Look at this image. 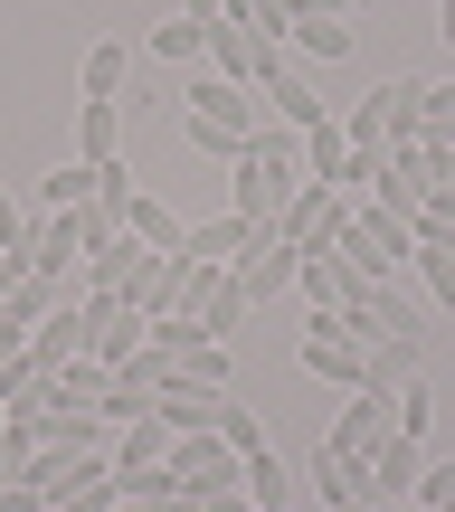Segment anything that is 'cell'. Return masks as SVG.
Listing matches in <instances>:
<instances>
[{
    "label": "cell",
    "mask_w": 455,
    "mask_h": 512,
    "mask_svg": "<svg viewBox=\"0 0 455 512\" xmlns=\"http://www.w3.org/2000/svg\"><path fill=\"white\" fill-rule=\"evenodd\" d=\"M332 256H342L361 285H389L399 266H418V228L399 219V209H380V200H361L342 219V238H332Z\"/></svg>",
    "instance_id": "1"
},
{
    "label": "cell",
    "mask_w": 455,
    "mask_h": 512,
    "mask_svg": "<svg viewBox=\"0 0 455 512\" xmlns=\"http://www.w3.org/2000/svg\"><path fill=\"white\" fill-rule=\"evenodd\" d=\"M76 323H86V361H105V370H124L133 351L152 342V313L133 304V294H114V285H86V294H76Z\"/></svg>",
    "instance_id": "2"
},
{
    "label": "cell",
    "mask_w": 455,
    "mask_h": 512,
    "mask_svg": "<svg viewBox=\"0 0 455 512\" xmlns=\"http://www.w3.org/2000/svg\"><path fill=\"white\" fill-rule=\"evenodd\" d=\"M342 219H351V190H332V181H294V200L275 209V238H285L294 256H332Z\"/></svg>",
    "instance_id": "3"
},
{
    "label": "cell",
    "mask_w": 455,
    "mask_h": 512,
    "mask_svg": "<svg viewBox=\"0 0 455 512\" xmlns=\"http://www.w3.org/2000/svg\"><path fill=\"white\" fill-rule=\"evenodd\" d=\"M237 475H247V456L219 437V427H200V437H171V484L190 494H237Z\"/></svg>",
    "instance_id": "4"
},
{
    "label": "cell",
    "mask_w": 455,
    "mask_h": 512,
    "mask_svg": "<svg viewBox=\"0 0 455 512\" xmlns=\"http://www.w3.org/2000/svg\"><path fill=\"white\" fill-rule=\"evenodd\" d=\"M181 313H200L209 342H237L247 313H256V294L237 285V266H190V304H181Z\"/></svg>",
    "instance_id": "5"
},
{
    "label": "cell",
    "mask_w": 455,
    "mask_h": 512,
    "mask_svg": "<svg viewBox=\"0 0 455 512\" xmlns=\"http://www.w3.org/2000/svg\"><path fill=\"white\" fill-rule=\"evenodd\" d=\"M304 370H313V380H332V389H361L370 351L342 332V313H323V304H313V313H304Z\"/></svg>",
    "instance_id": "6"
},
{
    "label": "cell",
    "mask_w": 455,
    "mask_h": 512,
    "mask_svg": "<svg viewBox=\"0 0 455 512\" xmlns=\"http://www.w3.org/2000/svg\"><path fill=\"white\" fill-rule=\"evenodd\" d=\"M219 408H228V389H200V380H181V370H162V380H152V418H162L171 437L219 427Z\"/></svg>",
    "instance_id": "7"
},
{
    "label": "cell",
    "mask_w": 455,
    "mask_h": 512,
    "mask_svg": "<svg viewBox=\"0 0 455 512\" xmlns=\"http://www.w3.org/2000/svg\"><path fill=\"white\" fill-rule=\"evenodd\" d=\"M389 408H399V389H351V408H342V427H332V446L370 465L389 437H399V418H389Z\"/></svg>",
    "instance_id": "8"
},
{
    "label": "cell",
    "mask_w": 455,
    "mask_h": 512,
    "mask_svg": "<svg viewBox=\"0 0 455 512\" xmlns=\"http://www.w3.org/2000/svg\"><path fill=\"white\" fill-rule=\"evenodd\" d=\"M304 484H313V494H323L332 512H361V503H380L370 465H361V456H342V446H313V456H304Z\"/></svg>",
    "instance_id": "9"
},
{
    "label": "cell",
    "mask_w": 455,
    "mask_h": 512,
    "mask_svg": "<svg viewBox=\"0 0 455 512\" xmlns=\"http://www.w3.org/2000/svg\"><path fill=\"white\" fill-rule=\"evenodd\" d=\"M294 275H304V256L275 238V228H256V238H247V256H237V285H247L256 304H275V294H294Z\"/></svg>",
    "instance_id": "10"
},
{
    "label": "cell",
    "mask_w": 455,
    "mask_h": 512,
    "mask_svg": "<svg viewBox=\"0 0 455 512\" xmlns=\"http://www.w3.org/2000/svg\"><path fill=\"white\" fill-rule=\"evenodd\" d=\"M342 332L370 351V342H389V332H427V323H418V304H399L389 285H361V294L342 304Z\"/></svg>",
    "instance_id": "11"
},
{
    "label": "cell",
    "mask_w": 455,
    "mask_h": 512,
    "mask_svg": "<svg viewBox=\"0 0 455 512\" xmlns=\"http://www.w3.org/2000/svg\"><path fill=\"white\" fill-rule=\"evenodd\" d=\"M124 86H133V48L124 38H95V48L76 57V95H86V105H124Z\"/></svg>",
    "instance_id": "12"
},
{
    "label": "cell",
    "mask_w": 455,
    "mask_h": 512,
    "mask_svg": "<svg viewBox=\"0 0 455 512\" xmlns=\"http://www.w3.org/2000/svg\"><path fill=\"white\" fill-rule=\"evenodd\" d=\"M124 294H133L143 313H181V304H190V256H143V266L124 275Z\"/></svg>",
    "instance_id": "13"
},
{
    "label": "cell",
    "mask_w": 455,
    "mask_h": 512,
    "mask_svg": "<svg viewBox=\"0 0 455 512\" xmlns=\"http://www.w3.org/2000/svg\"><path fill=\"white\" fill-rule=\"evenodd\" d=\"M247 238H256V228L237 219V209H219V219H190V228H181V256H190V266H237Z\"/></svg>",
    "instance_id": "14"
},
{
    "label": "cell",
    "mask_w": 455,
    "mask_h": 512,
    "mask_svg": "<svg viewBox=\"0 0 455 512\" xmlns=\"http://www.w3.org/2000/svg\"><path fill=\"white\" fill-rule=\"evenodd\" d=\"M256 105H266L275 124H294V133H313V124H332V105H323V95H313V86H304V76H294V67H275L266 86H256Z\"/></svg>",
    "instance_id": "15"
},
{
    "label": "cell",
    "mask_w": 455,
    "mask_h": 512,
    "mask_svg": "<svg viewBox=\"0 0 455 512\" xmlns=\"http://www.w3.org/2000/svg\"><path fill=\"white\" fill-rule=\"evenodd\" d=\"M408 380H427V332H389V342H370L361 389H408Z\"/></svg>",
    "instance_id": "16"
},
{
    "label": "cell",
    "mask_w": 455,
    "mask_h": 512,
    "mask_svg": "<svg viewBox=\"0 0 455 512\" xmlns=\"http://www.w3.org/2000/svg\"><path fill=\"white\" fill-rule=\"evenodd\" d=\"M427 475V437H389L380 456H370V484H380V503H408Z\"/></svg>",
    "instance_id": "17"
},
{
    "label": "cell",
    "mask_w": 455,
    "mask_h": 512,
    "mask_svg": "<svg viewBox=\"0 0 455 512\" xmlns=\"http://www.w3.org/2000/svg\"><path fill=\"white\" fill-rule=\"evenodd\" d=\"M105 389H114V370L76 351L67 370H48V399H38V408H105Z\"/></svg>",
    "instance_id": "18"
},
{
    "label": "cell",
    "mask_w": 455,
    "mask_h": 512,
    "mask_svg": "<svg viewBox=\"0 0 455 512\" xmlns=\"http://www.w3.org/2000/svg\"><path fill=\"white\" fill-rule=\"evenodd\" d=\"M190 114H219V124H237V133H256V86H228V76H200V86L181 95Z\"/></svg>",
    "instance_id": "19"
},
{
    "label": "cell",
    "mask_w": 455,
    "mask_h": 512,
    "mask_svg": "<svg viewBox=\"0 0 455 512\" xmlns=\"http://www.w3.org/2000/svg\"><path fill=\"white\" fill-rule=\"evenodd\" d=\"M76 351H86V323H76V304H57L48 323L29 332V361H38V370H67Z\"/></svg>",
    "instance_id": "20"
},
{
    "label": "cell",
    "mask_w": 455,
    "mask_h": 512,
    "mask_svg": "<svg viewBox=\"0 0 455 512\" xmlns=\"http://www.w3.org/2000/svg\"><path fill=\"white\" fill-rule=\"evenodd\" d=\"M237 494H247L256 512H294V465H285V456H247Z\"/></svg>",
    "instance_id": "21"
},
{
    "label": "cell",
    "mask_w": 455,
    "mask_h": 512,
    "mask_svg": "<svg viewBox=\"0 0 455 512\" xmlns=\"http://www.w3.org/2000/svg\"><path fill=\"white\" fill-rule=\"evenodd\" d=\"M114 143H124V105H86L76 95V162H114Z\"/></svg>",
    "instance_id": "22"
},
{
    "label": "cell",
    "mask_w": 455,
    "mask_h": 512,
    "mask_svg": "<svg viewBox=\"0 0 455 512\" xmlns=\"http://www.w3.org/2000/svg\"><path fill=\"white\" fill-rule=\"evenodd\" d=\"M370 105H380L389 143H408L418 133V105H427V76H389V86H370Z\"/></svg>",
    "instance_id": "23"
},
{
    "label": "cell",
    "mask_w": 455,
    "mask_h": 512,
    "mask_svg": "<svg viewBox=\"0 0 455 512\" xmlns=\"http://www.w3.org/2000/svg\"><path fill=\"white\" fill-rule=\"evenodd\" d=\"M294 285H304V304H323V313H342L351 294H361V275H351L342 256H304V275H294Z\"/></svg>",
    "instance_id": "24"
},
{
    "label": "cell",
    "mask_w": 455,
    "mask_h": 512,
    "mask_svg": "<svg viewBox=\"0 0 455 512\" xmlns=\"http://www.w3.org/2000/svg\"><path fill=\"white\" fill-rule=\"evenodd\" d=\"M124 228H133V238H143L152 256H181V228H190V219H171V209L152 200V190H133V209H124Z\"/></svg>",
    "instance_id": "25"
},
{
    "label": "cell",
    "mask_w": 455,
    "mask_h": 512,
    "mask_svg": "<svg viewBox=\"0 0 455 512\" xmlns=\"http://www.w3.org/2000/svg\"><path fill=\"white\" fill-rule=\"evenodd\" d=\"M143 256H152V247H143V238H133V228H114V238H105V247H95V256H86V285H114V294H124V275H133V266H143Z\"/></svg>",
    "instance_id": "26"
},
{
    "label": "cell",
    "mask_w": 455,
    "mask_h": 512,
    "mask_svg": "<svg viewBox=\"0 0 455 512\" xmlns=\"http://www.w3.org/2000/svg\"><path fill=\"white\" fill-rule=\"evenodd\" d=\"M342 171H351L342 124H313V133H304V181H332V190H342Z\"/></svg>",
    "instance_id": "27"
},
{
    "label": "cell",
    "mask_w": 455,
    "mask_h": 512,
    "mask_svg": "<svg viewBox=\"0 0 455 512\" xmlns=\"http://www.w3.org/2000/svg\"><path fill=\"white\" fill-rule=\"evenodd\" d=\"M171 370H181V380H200V389H237V351H228V342H190Z\"/></svg>",
    "instance_id": "28"
},
{
    "label": "cell",
    "mask_w": 455,
    "mask_h": 512,
    "mask_svg": "<svg viewBox=\"0 0 455 512\" xmlns=\"http://www.w3.org/2000/svg\"><path fill=\"white\" fill-rule=\"evenodd\" d=\"M162 456H171V427H162V418L114 427V465H162Z\"/></svg>",
    "instance_id": "29"
},
{
    "label": "cell",
    "mask_w": 455,
    "mask_h": 512,
    "mask_svg": "<svg viewBox=\"0 0 455 512\" xmlns=\"http://www.w3.org/2000/svg\"><path fill=\"white\" fill-rule=\"evenodd\" d=\"M86 200H95V162H57L38 181V209H86Z\"/></svg>",
    "instance_id": "30"
},
{
    "label": "cell",
    "mask_w": 455,
    "mask_h": 512,
    "mask_svg": "<svg viewBox=\"0 0 455 512\" xmlns=\"http://www.w3.org/2000/svg\"><path fill=\"white\" fill-rule=\"evenodd\" d=\"M181 133H190V152H219V162H237V152L256 143V133H237V124H219V114H181Z\"/></svg>",
    "instance_id": "31"
},
{
    "label": "cell",
    "mask_w": 455,
    "mask_h": 512,
    "mask_svg": "<svg viewBox=\"0 0 455 512\" xmlns=\"http://www.w3.org/2000/svg\"><path fill=\"white\" fill-rule=\"evenodd\" d=\"M0 399H10V408H38V399H48V370H38L29 351H10V361H0Z\"/></svg>",
    "instance_id": "32"
},
{
    "label": "cell",
    "mask_w": 455,
    "mask_h": 512,
    "mask_svg": "<svg viewBox=\"0 0 455 512\" xmlns=\"http://www.w3.org/2000/svg\"><path fill=\"white\" fill-rule=\"evenodd\" d=\"M408 228H418V247H455V190H427Z\"/></svg>",
    "instance_id": "33"
},
{
    "label": "cell",
    "mask_w": 455,
    "mask_h": 512,
    "mask_svg": "<svg viewBox=\"0 0 455 512\" xmlns=\"http://www.w3.org/2000/svg\"><path fill=\"white\" fill-rule=\"evenodd\" d=\"M200 48H209V19H190V10L152 29V57H200Z\"/></svg>",
    "instance_id": "34"
},
{
    "label": "cell",
    "mask_w": 455,
    "mask_h": 512,
    "mask_svg": "<svg viewBox=\"0 0 455 512\" xmlns=\"http://www.w3.org/2000/svg\"><path fill=\"white\" fill-rule=\"evenodd\" d=\"M190 342H209V332H200V313H152V351H162V361H181Z\"/></svg>",
    "instance_id": "35"
},
{
    "label": "cell",
    "mask_w": 455,
    "mask_h": 512,
    "mask_svg": "<svg viewBox=\"0 0 455 512\" xmlns=\"http://www.w3.org/2000/svg\"><path fill=\"white\" fill-rule=\"evenodd\" d=\"M95 209H105V219H124V209H133V171H124V152H114V162H95Z\"/></svg>",
    "instance_id": "36"
},
{
    "label": "cell",
    "mask_w": 455,
    "mask_h": 512,
    "mask_svg": "<svg viewBox=\"0 0 455 512\" xmlns=\"http://www.w3.org/2000/svg\"><path fill=\"white\" fill-rule=\"evenodd\" d=\"M418 133H427V143H455V76H446V86H427V105H418Z\"/></svg>",
    "instance_id": "37"
},
{
    "label": "cell",
    "mask_w": 455,
    "mask_h": 512,
    "mask_svg": "<svg viewBox=\"0 0 455 512\" xmlns=\"http://www.w3.org/2000/svg\"><path fill=\"white\" fill-rule=\"evenodd\" d=\"M389 418H399V437H427V427H437V399H427V380H408Z\"/></svg>",
    "instance_id": "38"
},
{
    "label": "cell",
    "mask_w": 455,
    "mask_h": 512,
    "mask_svg": "<svg viewBox=\"0 0 455 512\" xmlns=\"http://www.w3.org/2000/svg\"><path fill=\"white\" fill-rule=\"evenodd\" d=\"M219 437L237 446V456H266V427H256V408H237V399L219 408Z\"/></svg>",
    "instance_id": "39"
},
{
    "label": "cell",
    "mask_w": 455,
    "mask_h": 512,
    "mask_svg": "<svg viewBox=\"0 0 455 512\" xmlns=\"http://www.w3.org/2000/svg\"><path fill=\"white\" fill-rule=\"evenodd\" d=\"M304 57H351V19H304Z\"/></svg>",
    "instance_id": "40"
},
{
    "label": "cell",
    "mask_w": 455,
    "mask_h": 512,
    "mask_svg": "<svg viewBox=\"0 0 455 512\" xmlns=\"http://www.w3.org/2000/svg\"><path fill=\"white\" fill-rule=\"evenodd\" d=\"M418 512H437V503H455V456H427V475H418V494H408Z\"/></svg>",
    "instance_id": "41"
},
{
    "label": "cell",
    "mask_w": 455,
    "mask_h": 512,
    "mask_svg": "<svg viewBox=\"0 0 455 512\" xmlns=\"http://www.w3.org/2000/svg\"><path fill=\"white\" fill-rule=\"evenodd\" d=\"M418 275H427V294L455 313V247H418Z\"/></svg>",
    "instance_id": "42"
},
{
    "label": "cell",
    "mask_w": 455,
    "mask_h": 512,
    "mask_svg": "<svg viewBox=\"0 0 455 512\" xmlns=\"http://www.w3.org/2000/svg\"><path fill=\"white\" fill-rule=\"evenodd\" d=\"M304 19H361V10H351V0H294V29H304Z\"/></svg>",
    "instance_id": "43"
},
{
    "label": "cell",
    "mask_w": 455,
    "mask_h": 512,
    "mask_svg": "<svg viewBox=\"0 0 455 512\" xmlns=\"http://www.w3.org/2000/svg\"><path fill=\"white\" fill-rule=\"evenodd\" d=\"M0 512H48V494L38 484H0Z\"/></svg>",
    "instance_id": "44"
},
{
    "label": "cell",
    "mask_w": 455,
    "mask_h": 512,
    "mask_svg": "<svg viewBox=\"0 0 455 512\" xmlns=\"http://www.w3.org/2000/svg\"><path fill=\"white\" fill-rule=\"evenodd\" d=\"M190 512H256L247 494H190Z\"/></svg>",
    "instance_id": "45"
},
{
    "label": "cell",
    "mask_w": 455,
    "mask_h": 512,
    "mask_svg": "<svg viewBox=\"0 0 455 512\" xmlns=\"http://www.w3.org/2000/svg\"><path fill=\"white\" fill-rule=\"evenodd\" d=\"M0 484H19V446H0Z\"/></svg>",
    "instance_id": "46"
},
{
    "label": "cell",
    "mask_w": 455,
    "mask_h": 512,
    "mask_svg": "<svg viewBox=\"0 0 455 512\" xmlns=\"http://www.w3.org/2000/svg\"><path fill=\"white\" fill-rule=\"evenodd\" d=\"M114 512H190V503H114Z\"/></svg>",
    "instance_id": "47"
},
{
    "label": "cell",
    "mask_w": 455,
    "mask_h": 512,
    "mask_svg": "<svg viewBox=\"0 0 455 512\" xmlns=\"http://www.w3.org/2000/svg\"><path fill=\"white\" fill-rule=\"evenodd\" d=\"M437 29H446V38H455V0H437Z\"/></svg>",
    "instance_id": "48"
},
{
    "label": "cell",
    "mask_w": 455,
    "mask_h": 512,
    "mask_svg": "<svg viewBox=\"0 0 455 512\" xmlns=\"http://www.w3.org/2000/svg\"><path fill=\"white\" fill-rule=\"evenodd\" d=\"M361 512H418V503H361Z\"/></svg>",
    "instance_id": "49"
},
{
    "label": "cell",
    "mask_w": 455,
    "mask_h": 512,
    "mask_svg": "<svg viewBox=\"0 0 455 512\" xmlns=\"http://www.w3.org/2000/svg\"><path fill=\"white\" fill-rule=\"evenodd\" d=\"M351 10H370V0H351Z\"/></svg>",
    "instance_id": "50"
},
{
    "label": "cell",
    "mask_w": 455,
    "mask_h": 512,
    "mask_svg": "<svg viewBox=\"0 0 455 512\" xmlns=\"http://www.w3.org/2000/svg\"><path fill=\"white\" fill-rule=\"evenodd\" d=\"M437 512H455V503H437Z\"/></svg>",
    "instance_id": "51"
},
{
    "label": "cell",
    "mask_w": 455,
    "mask_h": 512,
    "mask_svg": "<svg viewBox=\"0 0 455 512\" xmlns=\"http://www.w3.org/2000/svg\"><path fill=\"white\" fill-rule=\"evenodd\" d=\"M446 190H455V181H446Z\"/></svg>",
    "instance_id": "52"
}]
</instances>
